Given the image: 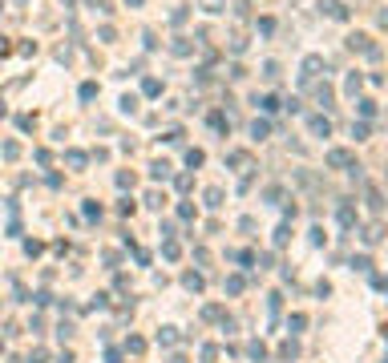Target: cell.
I'll use <instances>...</instances> for the list:
<instances>
[{"mask_svg":"<svg viewBox=\"0 0 388 363\" xmlns=\"http://www.w3.org/2000/svg\"><path fill=\"white\" fill-rule=\"evenodd\" d=\"M319 65H323L319 57H308V60H304V77H315V73H319Z\"/></svg>","mask_w":388,"mask_h":363,"instance_id":"obj_1","label":"cell"},{"mask_svg":"<svg viewBox=\"0 0 388 363\" xmlns=\"http://www.w3.org/2000/svg\"><path fill=\"white\" fill-rule=\"evenodd\" d=\"M223 4H227V0H202V8H206V12H223Z\"/></svg>","mask_w":388,"mask_h":363,"instance_id":"obj_2","label":"cell"},{"mask_svg":"<svg viewBox=\"0 0 388 363\" xmlns=\"http://www.w3.org/2000/svg\"><path fill=\"white\" fill-rule=\"evenodd\" d=\"M327 162H332V166H344V162H348V154H344V149H336V154H327Z\"/></svg>","mask_w":388,"mask_h":363,"instance_id":"obj_3","label":"cell"},{"mask_svg":"<svg viewBox=\"0 0 388 363\" xmlns=\"http://www.w3.org/2000/svg\"><path fill=\"white\" fill-rule=\"evenodd\" d=\"M130 4H138V0H130Z\"/></svg>","mask_w":388,"mask_h":363,"instance_id":"obj_4","label":"cell"}]
</instances>
